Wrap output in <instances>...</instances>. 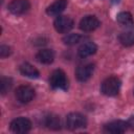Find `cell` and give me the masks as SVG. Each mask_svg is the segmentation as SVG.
<instances>
[{
	"label": "cell",
	"mask_w": 134,
	"mask_h": 134,
	"mask_svg": "<svg viewBox=\"0 0 134 134\" xmlns=\"http://www.w3.org/2000/svg\"><path fill=\"white\" fill-rule=\"evenodd\" d=\"M120 86H121V83L118 77L109 76L102 83L100 90H102L103 94H105L107 96H114L119 92Z\"/></svg>",
	"instance_id": "obj_1"
},
{
	"label": "cell",
	"mask_w": 134,
	"mask_h": 134,
	"mask_svg": "<svg viewBox=\"0 0 134 134\" xmlns=\"http://www.w3.org/2000/svg\"><path fill=\"white\" fill-rule=\"evenodd\" d=\"M49 84L53 89L66 90L68 87V80L66 73L61 69L53 70L49 77Z\"/></svg>",
	"instance_id": "obj_2"
},
{
	"label": "cell",
	"mask_w": 134,
	"mask_h": 134,
	"mask_svg": "<svg viewBox=\"0 0 134 134\" xmlns=\"http://www.w3.org/2000/svg\"><path fill=\"white\" fill-rule=\"evenodd\" d=\"M87 125L86 117L79 112H71L66 116V126L70 130H77L85 128Z\"/></svg>",
	"instance_id": "obj_3"
},
{
	"label": "cell",
	"mask_w": 134,
	"mask_h": 134,
	"mask_svg": "<svg viewBox=\"0 0 134 134\" xmlns=\"http://www.w3.org/2000/svg\"><path fill=\"white\" fill-rule=\"evenodd\" d=\"M16 98L22 103V104H27L31 102L35 97V89L31 86L28 85H21L16 89L15 92Z\"/></svg>",
	"instance_id": "obj_4"
},
{
	"label": "cell",
	"mask_w": 134,
	"mask_h": 134,
	"mask_svg": "<svg viewBox=\"0 0 134 134\" xmlns=\"http://www.w3.org/2000/svg\"><path fill=\"white\" fill-rule=\"evenodd\" d=\"M73 25H74L73 20L68 16H59L53 22L54 29L60 34L69 32L73 28Z\"/></svg>",
	"instance_id": "obj_5"
},
{
	"label": "cell",
	"mask_w": 134,
	"mask_h": 134,
	"mask_svg": "<svg viewBox=\"0 0 134 134\" xmlns=\"http://www.w3.org/2000/svg\"><path fill=\"white\" fill-rule=\"evenodd\" d=\"M31 129V121L26 117H18L15 118L10 122V130L15 133H26Z\"/></svg>",
	"instance_id": "obj_6"
},
{
	"label": "cell",
	"mask_w": 134,
	"mask_h": 134,
	"mask_svg": "<svg viewBox=\"0 0 134 134\" xmlns=\"http://www.w3.org/2000/svg\"><path fill=\"white\" fill-rule=\"evenodd\" d=\"M7 8L14 15H22L30 8V3L28 0H12Z\"/></svg>",
	"instance_id": "obj_7"
},
{
	"label": "cell",
	"mask_w": 134,
	"mask_h": 134,
	"mask_svg": "<svg viewBox=\"0 0 134 134\" xmlns=\"http://www.w3.org/2000/svg\"><path fill=\"white\" fill-rule=\"evenodd\" d=\"M79 25H80L81 30L85 32H89V31H93L96 28H98L100 25V22L95 16H86L80 21Z\"/></svg>",
	"instance_id": "obj_8"
},
{
	"label": "cell",
	"mask_w": 134,
	"mask_h": 134,
	"mask_svg": "<svg viewBox=\"0 0 134 134\" xmlns=\"http://www.w3.org/2000/svg\"><path fill=\"white\" fill-rule=\"evenodd\" d=\"M93 71H94V65L93 64H90V63L89 64H84V65H81L76 68L75 76H76L77 81L86 82L92 76Z\"/></svg>",
	"instance_id": "obj_9"
},
{
	"label": "cell",
	"mask_w": 134,
	"mask_h": 134,
	"mask_svg": "<svg viewBox=\"0 0 134 134\" xmlns=\"http://www.w3.org/2000/svg\"><path fill=\"white\" fill-rule=\"evenodd\" d=\"M127 128H128V122L124 120H113L104 126L105 132L112 134H121L127 130Z\"/></svg>",
	"instance_id": "obj_10"
},
{
	"label": "cell",
	"mask_w": 134,
	"mask_h": 134,
	"mask_svg": "<svg viewBox=\"0 0 134 134\" xmlns=\"http://www.w3.org/2000/svg\"><path fill=\"white\" fill-rule=\"evenodd\" d=\"M97 50V46L95 45V43L93 42H86L84 44H82L80 46V48L77 49V54L80 58H88L92 54H94Z\"/></svg>",
	"instance_id": "obj_11"
},
{
	"label": "cell",
	"mask_w": 134,
	"mask_h": 134,
	"mask_svg": "<svg viewBox=\"0 0 134 134\" xmlns=\"http://www.w3.org/2000/svg\"><path fill=\"white\" fill-rule=\"evenodd\" d=\"M67 6V0H57L46 8V13L49 16H59L65 10Z\"/></svg>",
	"instance_id": "obj_12"
},
{
	"label": "cell",
	"mask_w": 134,
	"mask_h": 134,
	"mask_svg": "<svg viewBox=\"0 0 134 134\" xmlns=\"http://www.w3.org/2000/svg\"><path fill=\"white\" fill-rule=\"evenodd\" d=\"M36 59L41 64H51L54 60V52L51 49H41L36 54Z\"/></svg>",
	"instance_id": "obj_13"
},
{
	"label": "cell",
	"mask_w": 134,
	"mask_h": 134,
	"mask_svg": "<svg viewBox=\"0 0 134 134\" xmlns=\"http://www.w3.org/2000/svg\"><path fill=\"white\" fill-rule=\"evenodd\" d=\"M19 69H20V72L24 75V76H27V77H29V79H37V77H39V75H40V73H39V71L37 70V68L36 67H34L31 64H29V63H23L20 67H19Z\"/></svg>",
	"instance_id": "obj_14"
},
{
	"label": "cell",
	"mask_w": 134,
	"mask_h": 134,
	"mask_svg": "<svg viewBox=\"0 0 134 134\" xmlns=\"http://www.w3.org/2000/svg\"><path fill=\"white\" fill-rule=\"evenodd\" d=\"M116 20H117L118 23H120L121 25L127 26V27H130V26L134 25V20L132 18V15L129 12H121V13H119L117 15V17H116Z\"/></svg>",
	"instance_id": "obj_15"
},
{
	"label": "cell",
	"mask_w": 134,
	"mask_h": 134,
	"mask_svg": "<svg viewBox=\"0 0 134 134\" xmlns=\"http://www.w3.org/2000/svg\"><path fill=\"white\" fill-rule=\"evenodd\" d=\"M45 126L51 130H59L61 129V120L58 115L50 114L45 117Z\"/></svg>",
	"instance_id": "obj_16"
},
{
	"label": "cell",
	"mask_w": 134,
	"mask_h": 134,
	"mask_svg": "<svg viewBox=\"0 0 134 134\" xmlns=\"http://www.w3.org/2000/svg\"><path fill=\"white\" fill-rule=\"evenodd\" d=\"M118 40L121 45L130 47L134 45V32L133 31H124L118 36Z\"/></svg>",
	"instance_id": "obj_17"
},
{
	"label": "cell",
	"mask_w": 134,
	"mask_h": 134,
	"mask_svg": "<svg viewBox=\"0 0 134 134\" xmlns=\"http://www.w3.org/2000/svg\"><path fill=\"white\" fill-rule=\"evenodd\" d=\"M81 41V36L79 34H69L67 36H65L63 38V42L64 44L66 45H69V46H72V45H75L76 43H79Z\"/></svg>",
	"instance_id": "obj_18"
},
{
	"label": "cell",
	"mask_w": 134,
	"mask_h": 134,
	"mask_svg": "<svg viewBox=\"0 0 134 134\" xmlns=\"http://www.w3.org/2000/svg\"><path fill=\"white\" fill-rule=\"evenodd\" d=\"M12 83H13L12 79H9V77H1V80H0V92H1L2 95L6 94L8 92V90L10 89V87L13 85Z\"/></svg>",
	"instance_id": "obj_19"
},
{
	"label": "cell",
	"mask_w": 134,
	"mask_h": 134,
	"mask_svg": "<svg viewBox=\"0 0 134 134\" xmlns=\"http://www.w3.org/2000/svg\"><path fill=\"white\" fill-rule=\"evenodd\" d=\"M12 53V48L7 45H1L0 46V57L1 58H6L10 55Z\"/></svg>",
	"instance_id": "obj_20"
},
{
	"label": "cell",
	"mask_w": 134,
	"mask_h": 134,
	"mask_svg": "<svg viewBox=\"0 0 134 134\" xmlns=\"http://www.w3.org/2000/svg\"><path fill=\"white\" fill-rule=\"evenodd\" d=\"M128 126H130L132 129H134V116H132V117L128 120Z\"/></svg>",
	"instance_id": "obj_21"
}]
</instances>
